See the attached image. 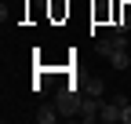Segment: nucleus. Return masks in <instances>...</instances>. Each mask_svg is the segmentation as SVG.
I'll use <instances>...</instances> for the list:
<instances>
[{
	"label": "nucleus",
	"mask_w": 131,
	"mask_h": 124,
	"mask_svg": "<svg viewBox=\"0 0 131 124\" xmlns=\"http://www.w3.org/2000/svg\"><path fill=\"white\" fill-rule=\"evenodd\" d=\"M84 102H88V91H84V88H80V91H73V88L66 91V88H62V91H58V113H62L66 120H69V117H80Z\"/></svg>",
	"instance_id": "nucleus-1"
},
{
	"label": "nucleus",
	"mask_w": 131,
	"mask_h": 124,
	"mask_svg": "<svg viewBox=\"0 0 131 124\" xmlns=\"http://www.w3.org/2000/svg\"><path fill=\"white\" fill-rule=\"evenodd\" d=\"M127 44H124V33H113V37H102V40H95V51L98 55H106V58H113L117 51H124Z\"/></svg>",
	"instance_id": "nucleus-2"
},
{
	"label": "nucleus",
	"mask_w": 131,
	"mask_h": 124,
	"mask_svg": "<svg viewBox=\"0 0 131 124\" xmlns=\"http://www.w3.org/2000/svg\"><path fill=\"white\" fill-rule=\"evenodd\" d=\"M102 124H117V120H124V106L120 102H113V99H106L102 102V117H98Z\"/></svg>",
	"instance_id": "nucleus-3"
},
{
	"label": "nucleus",
	"mask_w": 131,
	"mask_h": 124,
	"mask_svg": "<svg viewBox=\"0 0 131 124\" xmlns=\"http://www.w3.org/2000/svg\"><path fill=\"white\" fill-rule=\"evenodd\" d=\"M58 117H62V113H58V110H51V106H44V110H37V120H40V124H55Z\"/></svg>",
	"instance_id": "nucleus-5"
},
{
	"label": "nucleus",
	"mask_w": 131,
	"mask_h": 124,
	"mask_svg": "<svg viewBox=\"0 0 131 124\" xmlns=\"http://www.w3.org/2000/svg\"><path fill=\"white\" fill-rule=\"evenodd\" d=\"M109 62H113V69H127V66H131V55H127V48H124V51H117Z\"/></svg>",
	"instance_id": "nucleus-6"
},
{
	"label": "nucleus",
	"mask_w": 131,
	"mask_h": 124,
	"mask_svg": "<svg viewBox=\"0 0 131 124\" xmlns=\"http://www.w3.org/2000/svg\"><path fill=\"white\" fill-rule=\"evenodd\" d=\"M80 88H84L88 95H102V91H106V80H102V77H88Z\"/></svg>",
	"instance_id": "nucleus-4"
},
{
	"label": "nucleus",
	"mask_w": 131,
	"mask_h": 124,
	"mask_svg": "<svg viewBox=\"0 0 131 124\" xmlns=\"http://www.w3.org/2000/svg\"><path fill=\"white\" fill-rule=\"evenodd\" d=\"M124 124H131V102L124 106Z\"/></svg>",
	"instance_id": "nucleus-7"
}]
</instances>
